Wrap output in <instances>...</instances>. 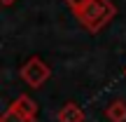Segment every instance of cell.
<instances>
[{
  "instance_id": "6da1fadb",
  "label": "cell",
  "mask_w": 126,
  "mask_h": 122,
  "mask_svg": "<svg viewBox=\"0 0 126 122\" xmlns=\"http://www.w3.org/2000/svg\"><path fill=\"white\" fill-rule=\"evenodd\" d=\"M75 17L89 33H98L117 17V7L112 5V0H89L75 9Z\"/></svg>"
},
{
  "instance_id": "7a4b0ae2",
  "label": "cell",
  "mask_w": 126,
  "mask_h": 122,
  "mask_svg": "<svg viewBox=\"0 0 126 122\" xmlns=\"http://www.w3.org/2000/svg\"><path fill=\"white\" fill-rule=\"evenodd\" d=\"M37 103L28 94H21L9 103V108L2 113L0 122H37Z\"/></svg>"
},
{
  "instance_id": "3957f363",
  "label": "cell",
  "mask_w": 126,
  "mask_h": 122,
  "mask_svg": "<svg viewBox=\"0 0 126 122\" xmlns=\"http://www.w3.org/2000/svg\"><path fill=\"white\" fill-rule=\"evenodd\" d=\"M19 75H21V80L26 82L31 89H40V87L51 77V68L47 66L40 56H31V59L21 66Z\"/></svg>"
},
{
  "instance_id": "277c9868",
  "label": "cell",
  "mask_w": 126,
  "mask_h": 122,
  "mask_svg": "<svg viewBox=\"0 0 126 122\" xmlns=\"http://www.w3.org/2000/svg\"><path fill=\"white\" fill-rule=\"evenodd\" d=\"M84 110L82 106H77L75 101H68L61 106V110L56 113V122H84Z\"/></svg>"
},
{
  "instance_id": "5b68a950",
  "label": "cell",
  "mask_w": 126,
  "mask_h": 122,
  "mask_svg": "<svg viewBox=\"0 0 126 122\" xmlns=\"http://www.w3.org/2000/svg\"><path fill=\"white\" fill-rule=\"evenodd\" d=\"M105 118L110 122H126V101L124 99H114L112 103H108Z\"/></svg>"
},
{
  "instance_id": "8992f818",
  "label": "cell",
  "mask_w": 126,
  "mask_h": 122,
  "mask_svg": "<svg viewBox=\"0 0 126 122\" xmlns=\"http://www.w3.org/2000/svg\"><path fill=\"white\" fill-rule=\"evenodd\" d=\"M84 2H89V0H65V5H68V7L72 9V12H75L77 7H82V5H84Z\"/></svg>"
},
{
  "instance_id": "52a82bcc",
  "label": "cell",
  "mask_w": 126,
  "mask_h": 122,
  "mask_svg": "<svg viewBox=\"0 0 126 122\" xmlns=\"http://www.w3.org/2000/svg\"><path fill=\"white\" fill-rule=\"evenodd\" d=\"M0 2H2V7H9V5H14L16 0H0Z\"/></svg>"
},
{
  "instance_id": "ba28073f",
  "label": "cell",
  "mask_w": 126,
  "mask_h": 122,
  "mask_svg": "<svg viewBox=\"0 0 126 122\" xmlns=\"http://www.w3.org/2000/svg\"><path fill=\"white\" fill-rule=\"evenodd\" d=\"M124 73H126V71H124Z\"/></svg>"
}]
</instances>
